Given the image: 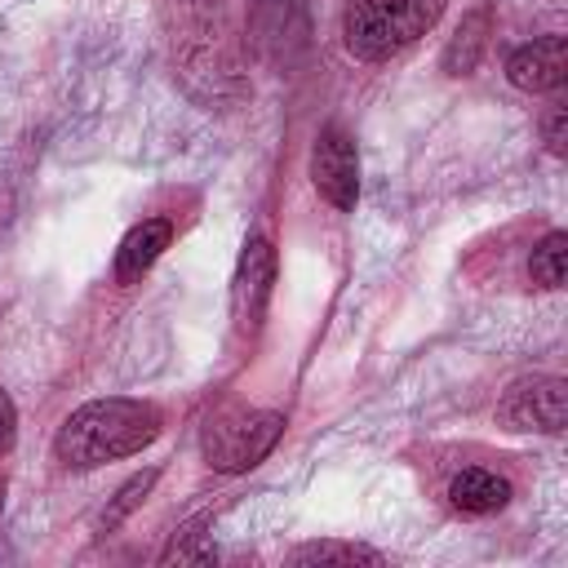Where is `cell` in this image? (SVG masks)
Here are the masks:
<instances>
[{
	"label": "cell",
	"instance_id": "cell-1",
	"mask_svg": "<svg viewBox=\"0 0 568 568\" xmlns=\"http://www.w3.org/2000/svg\"><path fill=\"white\" fill-rule=\"evenodd\" d=\"M173 80L209 111H226L248 93L244 53L222 0H160Z\"/></svg>",
	"mask_w": 568,
	"mask_h": 568
},
{
	"label": "cell",
	"instance_id": "cell-2",
	"mask_svg": "<svg viewBox=\"0 0 568 568\" xmlns=\"http://www.w3.org/2000/svg\"><path fill=\"white\" fill-rule=\"evenodd\" d=\"M160 435V408L146 399H89L53 435V453L71 470H93L115 457L142 453Z\"/></svg>",
	"mask_w": 568,
	"mask_h": 568
},
{
	"label": "cell",
	"instance_id": "cell-3",
	"mask_svg": "<svg viewBox=\"0 0 568 568\" xmlns=\"http://www.w3.org/2000/svg\"><path fill=\"white\" fill-rule=\"evenodd\" d=\"M444 13V0H346L342 40L359 62H386L417 44Z\"/></svg>",
	"mask_w": 568,
	"mask_h": 568
},
{
	"label": "cell",
	"instance_id": "cell-4",
	"mask_svg": "<svg viewBox=\"0 0 568 568\" xmlns=\"http://www.w3.org/2000/svg\"><path fill=\"white\" fill-rule=\"evenodd\" d=\"M284 435V417L266 408H222L200 430V453L213 470L240 475L253 470Z\"/></svg>",
	"mask_w": 568,
	"mask_h": 568
},
{
	"label": "cell",
	"instance_id": "cell-5",
	"mask_svg": "<svg viewBox=\"0 0 568 568\" xmlns=\"http://www.w3.org/2000/svg\"><path fill=\"white\" fill-rule=\"evenodd\" d=\"M244 40L257 62L275 71H293L311 49V22L302 0H253Z\"/></svg>",
	"mask_w": 568,
	"mask_h": 568
},
{
	"label": "cell",
	"instance_id": "cell-6",
	"mask_svg": "<svg viewBox=\"0 0 568 568\" xmlns=\"http://www.w3.org/2000/svg\"><path fill=\"white\" fill-rule=\"evenodd\" d=\"M497 422L506 430H541L559 435L568 422V382L555 373H528L506 386L497 399Z\"/></svg>",
	"mask_w": 568,
	"mask_h": 568
},
{
	"label": "cell",
	"instance_id": "cell-7",
	"mask_svg": "<svg viewBox=\"0 0 568 568\" xmlns=\"http://www.w3.org/2000/svg\"><path fill=\"white\" fill-rule=\"evenodd\" d=\"M311 182L333 209H342V213L355 209V200H359V151H355V138L342 124L320 129V138L311 146Z\"/></svg>",
	"mask_w": 568,
	"mask_h": 568
},
{
	"label": "cell",
	"instance_id": "cell-8",
	"mask_svg": "<svg viewBox=\"0 0 568 568\" xmlns=\"http://www.w3.org/2000/svg\"><path fill=\"white\" fill-rule=\"evenodd\" d=\"M271 284H275V244L266 235H248L231 275V315L240 333H253L266 315L271 302Z\"/></svg>",
	"mask_w": 568,
	"mask_h": 568
},
{
	"label": "cell",
	"instance_id": "cell-9",
	"mask_svg": "<svg viewBox=\"0 0 568 568\" xmlns=\"http://www.w3.org/2000/svg\"><path fill=\"white\" fill-rule=\"evenodd\" d=\"M506 80L524 93H555L568 80V40L564 36H541L519 44L506 58Z\"/></svg>",
	"mask_w": 568,
	"mask_h": 568
},
{
	"label": "cell",
	"instance_id": "cell-10",
	"mask_svg": "<svg viewBox=\"0 0 568 568\" xmlns=\"http://www.w3.org/2000/svg\"><path fill=\"white\" fill-rule=\"evenodd\" d=\"M169 235H173V222L169 217H146V222L129 226V235L115 248V280L120 284L142 280L155 266V257L169 248Z\"/></svg>",
	"mask_w": 568,
	"mask_h": 568
},
{
	"label": "cell",
	"instance_id": "cell-11",
	"mask_svg": "<svg viewBox=\"0 0 568 568\" xmlns=\"http://www.w3.org/2000/svg\"><path fill=\"white\" fill-rule=\"evenodd\" d=\"M510 501V484L484 466H466L448 479V506L462 515H493Z\"/></svg>",
	"mask_w": 568,
	"mask_h": 568
},
{
	"label": "cell",
	"instance_id": "cell-12",
	"mask_svg": "<svg viewBox=\"0 0 568 568\" xmlns=\"http://www.w3.org/2000/svg\"><path fill=\"white\" fill-rule=\"evenodd\" d=\"M488 31H493V4H479V9H470V13L457 22V31L448 36L439 67H444L448 75H470V71L479 67L484 49H488Z\"/></svg>",
	"mask_w": 568,
	"mask_h": 568
},
{
	"label": "cell",
	"instance_id": "cell-13",
	"mask_svg": "<svg viewBox=\"0 0 568 568\" xmlns=\"http://www.w3.org/2000/svg\"><path fill=\"white\" fill-rule=\"evenodd\" d=\"M288 564H297V568H328V564H373V568H382L386 555L364 546V541H306L288 555Z\"/></svg>",
	"mask_w": 568,
	"mask_h": 568
},
{
	"label": "cell",
	"instance_id": "cell-14",
	"mask_svg": "<svg viewBox=\"0 0 568 568\" xmlns=\"http://www.w3.org/2000/svg\"><path fill=\"white\" fill-rule=\"evenodd\" d=\"M564 257H568V235L564 231H546L528 257V275L537 288H559L564 284Z\"/></svg>",
	"mask_w": 568,
	"mask_h": 568
},
{
	"label": "cell",
	"instance_id": "cell-15",
	"mask_svg": "<svg viewBox=\"0 0 568 568\" xmlns=\"http://www.w3.org/2000/svg\"><path fill=\"white\" fill-rule=\"evenodd\" d=\"M217 559V546L209 541L204 532V519H191L173 532V541L160 550V564H213Z\"/></svg>",
	"mask_w": 568,
	"mask_h": 568
},
{
	"label": "cell",
	"instance_id": "cell-16",
	"mask_svg": "<svg viewBox=\"0 0 568 568\" xmlns=\"http://www.w3.org/2000/svg\"><path fill=\"white\" fill-rule=\"evenodd\" d=\"M151 484H155V470H142V475H133V479H129V484L115 493V501L102 510V528H115V524H120V519H124L133 506H142V497L151 493Z\"/></svg>",
	"mask_w": 568,
	"mask_h": 568
},
{
	"label": "cell",
	"instance_id": "cell-17",
	"mask_svg": "<svg viewBox=\"0 0 568 568\" xmlns=\"http://www.w3.org/2000/svg\"><path fill=\"white\" fill-rule=\"evenodd\" d=\"M541 133H546L550 155H564V151H568V106H564V98H555V102L546 106V115H541Z\"/></svg>",
	"mask_w": 568,
	"mask_h": 568
},
{
	"label": "cell",
	"instance_id": "cell-18",
	"mask_svg": "<svg viewBox=\"0 0 568 568\" xmlns=\"http://www.w3.org/2000/svg\"><path fill=\"white\" fill-rule=\"evenodd\" d=\"M13 430H18V413H13V399L0 390V453L13 444Z\"/></svg>",
	"mask_w": 568,
	"mask_h": 568
},
{
	"label": "cell",
	"instance_id": "cell-19",
	"mask_svg": "<svg viewBox=\"0 0 568 568\" xmlns=\"http://www.w3.org/2000/svg\"><path fill=\"white\" fill-rule=\"evenodd\" d=\"M0 510H4V475H0Z\"/></svg>",
	"mask_w": 568,
	"mask_h": 568
}]
</instances>
